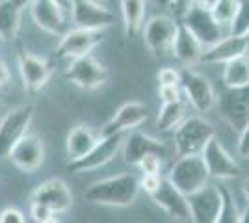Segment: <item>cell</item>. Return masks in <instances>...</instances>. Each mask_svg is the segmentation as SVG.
<instances>
[{"label": "cell", "instance_id": "obj_27", "mask_svg": "<svg viewBox=\"0 0 249 223\" xmlns=\"http://www.w3.org/2000/svg\"><path fill=\"white\" fill-rule=\"evenodd\" d=\"M223 84L225 87H244L249 86V54L234 58L223 65Z\"/></svg>", "mask_w": 249, "mask_h": 223}, {"label": "cell", "instance_id": "obj_12", "mask_svg": "<svg viewBox=\"0 0 249 223\" xmlns=\"http://www.w3.org/2000/svg\"><path fill=\"white\" fill-rule=\"evenodd\" d=\"M201 156L205 160L208 175L212 179L231 181V179H238L240 175H242L240 164L231 156V153L223 147V143L218 138H212L208 141L205 151L201 153Z\"/></svg>", "mask_w": 249, "mask_h": 223}, {"label": "cell", "instance_id": "obj_26", "mask_svg": "<svg viewBox=\"0 0 249 223\" xmlns=\"http://www.w3.org/2000/svg\"><path fill=\"white\" fill-rule=\"evenodd\" d=\"M22 10L11 0H0V39L13 41L21 28Z\"/></svg>", "mask_w": 249, "mask_h": 223}, {"label": "cell", "instance_id": "obj_29", "mask_svg": "<svg viewBox=\"0 0 249 223\" xmlns=\"http://www.w3.org/2000/svg\"><path fill=\"white\" fill-rule=\"evenodd\" d=\"M219 190H221V210H219L218 222L216 223H240L242 210L238 208L232 193L225 186H219Z\"/></svg>", "mask_w": 249, "mask_h": 223}, {"label": "cell", "instance_id": "obj_11", "mask_svg": "<svg viewBox=\"0 0 249 223\" xmlns=\"http://www.w3.org/2000/svg\"><path fill=\"white\" fill-rule=\"evenodd\" d=\"M123 134L101 138L99 143L86 156H82L80 160H74V162H69L67 170L71 173H86V171H95L103 168L108 162H112L117 156V153L123 149Z\"/></svg>", "mask_w": 249, "mask_h": 223}, {"label": "cell", "instance_id": "obj_41", "mask_svg": "<svg viewBox=\"0 0 249 223\" xmlns=\"http://www.w3.org/2000/svg\"><path fill=\"white\" fill-rule=\"evenodd\" d=\"M218 2H219V0H196V4H197L199 8H203V10H207V11L214 10Z\"/></svg>", "mask_w": 249, "mask_h": 223}, {"label": "cell", "instance_id": "obj_20", "mask_svg": "<svg viewBox=\"0 0 249 223\" xmlns=\"http://www.w3.org/2000/svg\"><path fill=\"white\" fill-rule=\"evenodd\" d=\"M17 64L22 84L28 91H39L51 80L52 67L45 58H39L32 52H21L17 56Z\"/></svg>", "mask_w": 249, "mask_h": 223}, {"label": "cell", "instance_id": "obj_45", "mask_svg": "<svg viewBox=\"0 0 249 223\" xmlns=\"http://www.w3.org/2000/svg\"><path fill=\"white\" fill-rule=\"evenodd\" d=\"M240 223H249V205L242 210V216H240Z\"/></svg>", "mask_w": 249, "mask_h": 223}, {"label": "cell", "instance_id": "obj_16", "mask_svg": "<svg viewBox=\"0 0 249 223\" xmlns=\"http://www.w3.org/2000/svg\"><path fill=\"white\" fill-rule=\"evenodd\" d=\"M192 223H216L221 210V190L219 186L207 184L205 188L188 195Z\"/></svg>", "mask_w": 249, "mask_h": 223}, {"label": "cell", "instance_id": "obj_21", "mask_svg": "<svg viewBox=\"0 0 249 223\" xmlns=\"http://www.w3.org/2000/svg\"><path fill=\"white\" fill-rule=\"evenodd\" d=\"M167 147L164 141L153 138L149 134L132 130L128 132L123 139V154L124 162L130 166H138V162L147 156V154H158V156H166Z\"/></svg>", "mask_w": 249, "mask_h": 223}, {"label": "cell", "instance_id": "obj_2", "mask_svg": "<svg viewBox=\"0 0 249 223\" xmlns=\"http://www.w3.org/2000/svg\"><path fill=\"white\" fill-rule=\"evenodd\" d=\"M212 138H216V128L208 119L203 116L186 117L173 134L177 156L201 154Z\"/></svg>", "mask_w": 249, "mask_h": 223}, {"label": "cell", "instance_id": "obj_28", "mask_svg": "<svg viewBox=\"0 0 249 223\" xmlns=\"http://www.w3.org/2000/svg\"><path fill=\"white\" fill-rule=\"evenodd\" d=\"M186 119V106L180 101L177 103H169V104H162L158 116H156V128L162 132H175L177 127Z\"/></svg>", "mask_w": 249, "mask_h": 223}, {"label": "cell", "instance_id": "obj_42", "mask_svg": "<svg viewBox=\"0 0 249 223\" xmlns=\"http://www.w3.org/2000/svg\"><path fill=\"white\" fill-rule=\"evenodd\" d=\"M11 2H13V4L17 6V8H21V10H24V8H30L32 2H34V0H11Z\"/></svg>", "mask_w": 249, "mask_h": 223}, {"label": "cell", "instance_id": "obj_1", "mask_svg": "<svg viewBox=\"0 0 249 223\" xmlns=\"http://www.w3.org/2000/svg\"><path fill=\"white\" fill-rule=\"evenodd\" d=\"M142 190L140 177L136 173H119L114 177H106L95 181L88 186L84 193L86 201L104 206H130L138 199Z\"/></svg>", "mask_w": 249, "mask_h": 223}, {"label": "cell", "instance_id": "obj_37", "mask_svg": "<svg viewBox=\"0 0 249 223\" xmlns=\"http://www.w3.org/2000/svg\"><path fill=\"white\" fill-rule=\"evenodd\" d=\"M238 143H236V151L238 156L242 158H249V123L238 132Z\"/></svg>", "mask_w": 249, "mask_h": 223}, {"label": "cell", "instance_id": "obj_30", "mask_svg": "<svg viewBox=\"0 0 249 223\" xmlns=\"http://www.w3.org/2000/svg\"><path fill=\"white\" fill-rule=\"evenodd\" d=\"M240 0H219L216 4V8L210 11L214 21L221 24V26H231V22L234 21L236 17V11H238Z\"/></svg>", "mask_w": 249, "mask_h": 223}, {"label": "cell", "instance_id": "obj_25", "mask_svg": "<svg viewBox=\"0 0 249 223\" xmlns=\"http://www.w3.org/2000/svg\"><path fill=\"white\" fill-rule=\"evenodd\" d=\"M119 6H121V15H123L124 34L132 37L138 32H142L145 24V0H119Z\"/></svg>", "mask_w": 249, "mask_h": 223}, {"label": "cell", "instance_id": "obj_7", "mask_svg": "<svg viewBox=\"0 0 249 223\" xmlns=\"http://www.w3.org/2000/svg\"><path fill=\"white\" fill-rule=\"evenodd\" d=\"M216 106L221 119L240 132L249 123V86L225 87L218 95Z\"/></svg>", "mask_w": 249, "mask_h": 223}, {"label": "cell", "instance_id": "obj_9", "mask_svg": "<svg viewBox=\"0 0 249 223\" xmlns=\"http://www.w3.org/2000/svg\"><path fill=\"white\" fill-rule=\"evenodd\" d=\"M104 41V30H88V28H73L62 35L56 47V56L76 60L91 54L95 47Z\"/></svg>", "mask_w": 249, "mask_h": 223}, {"label": "cell", "instance_id": "obj_36", "mask_svg": "<svg viewBox=\"0 0 249 223\" xmlns=\"http://www.w3.org/2000/svg\"><path fill=\"white\" fill-rule=\"evenodd\" d=\"M162 175H143V177H140V186H142V190H145L149 195H153L158 188H160V184H162Z\"/></svg>", "mask_w": 249, "mask_h": 223}, {"label": "cell", "instance_id": "obj_35", "mask_svg": "<svg viewBox=\"0 0 249 223\" xmlns=\"http://www.w3.org/2000/svg\"><path fill=\"white\" fill-rule=\"evenodd\" d=\"M0 223H26L24 214L15 206H6L0 212Z\"/></svg>", "mask_w": 249, "mask_h": 223}, {"label": "cell", "instance_id": "obj_47", "mask_svg": "<svg viewBox=\"0 0 249 223\" xmlns=\"http://www.w3.org/2000/svg\"><path fill=\"white\" fill-rule=\"evenodd\" d=\"M43 223H60V220H58V218H54V216H52V218H49V220H47V222H43Z\"/></svg>", "mask_w": 249, "mask_h": 223}, {"label": "cell", "instance_id": "obj_31", "mask_svg": "<svg viewBox=\"0 0 249 223\" xmlns=\"http://www.w3.org/2000/svg\"><path fill=\"white\" fill-rule=\"evenodd\" d=\"M231 35H249V0H240L234 21L229 26Z\"/></svg>", "mask_w": 249, "mask_h": 223}, {"label": "cell", "instance_id": "obj_19", "mask_svg": "<svg viewBox=\"0 0 249 223\" xmlns=\"http://www.w3.org/2000/svg\"><path fill=\"white\" fill-rule=\"evenodd\" d=\"M151 199L156 203V206H160L167 216L175 218L180 223H192L190 218V205L188 197L180 190H177L171 182L167 181V177L162 179L160 188L151 195Z\"/></svg>", "mask_w": 249, "mask_h": 223}, {"label": "cell", "instance_id": "obj_3", "mask_svg": "<svg viewBox=\"0 0 249 223\" xmlns=\"http://www.w3.org/2000/svg\"><path fill=\"white\" fill-rule=\"evenodd\" d=\"M208 170L201 154H190V156H178L171 170L167 173V181L180 190L184 195H192L205 188L208 184Z\"/></svg>", "mask_w": 249, "mask_h": 223}, {"label": "cell", "instance_id": "obj_43", "mask_svg": "<svg viewBox=\"0 0 249 223\" xmlns=\"http://www.w3.org/2000/svg\"><path fill=\"white\" fill-rule=\"evenodd\" d=\"M62 10L65 11H71V4H73V0H54Z\"/></svg>", "mask_w": 249, "mask_h": 223}, {"label": "cell", "instance_id": "obj_33", "mask_svg": "<svg viewBox=\"0 0 249 223\" xmlns=\"http://www.w3.org/2000/svg\"><path fill=\"white\" fill-rule=\"evenodd\" d=\"M156 78L160 86H180V71L175 67H162Z\"/></svg>", "mask_w": 249, "mask_h": 223}, {"label": "cell", "instance_id": "obj_40", "mask_svg": "<svg viewBox=\"0 0 249 223\" xmlns=\"http://www.w3.org/2000/svg\"><path fill=\"white\" fill-rule=\"evenodd\" d=\"M10 80H11V73H10V69H8V65L0 62V87L8 86Z\"/></svg>", "mask_w": 249, "mask_h": 223}, {"label": "cell", "instance_id": "obj_46", "mask_svg": "<svg viewBox=\"0 0 249 223\" xmlns=\"http://www.w3.org/2000/svg\"><path fill=\"white\" fill-rule=\"evenodd\" d=\"M155 4H158V6H162V8H169L171 6V0H153Z\"/></svg>", "mask_w": 249, "mask_h": 223}, {"label": "cell", "instance_id": "obj_44", "mask_svg": "<svg viewBox=\"0 0 249 223\" xmlns=\"http://www.w3.org/2000/svg\"><path fill=\"white\" fill-rule=\"evenodd\" d=\"M242 190H244V197H246V201H248V205H249V177L244 181V184H242Z\"/></svg>", "mask_w": 249, "mask_h": 223}, {"label": "cell", "instance_id": "obj_18", "mask_svg": "<svg viewBox=\"0 0 249 223\" xmlns=\"http://www.w3.org/2000/svg\"><path fill=\"white\" fill-rule=\"evenodd\" d=\"M244 54H249V35H231L227 34L223 39L214 43L212 47H207L201 56V64L207 65H225L232 62L234 58H240Z\"/></svg>", "mask_w": 249, "mask_h": 223}, {"label": "cell", "instance_id": "obj_24", "mask_svg": "<svg viewBox=\"0 0 249 223\" xmlns=\"http://www.w3.org/2000/svg\"><path fill=\"white\" fill-rule=\"evenodd\" d=\"M99 139H101L99 130H95L89 125H76L67 134V139H65V154H67L69 162L86 156L99 143Z\"/></svg>", "mask_w": 249, "mask_h": 223}, {"label": "cell", "instance_id": "obj_22", "mask_svg": "<svg viewBox=\"0 0 249 223\" xmlns=\"http://www.w3.org/2000/svg\"><path fill=\"white\" fill-rule=\"evenodd\" d=\"M30 15L36 26L43 32L52 35L65 34V10H62L54 0H34Z\"/></svg>", "mask_w": 249, "mask_h": 223}, {"label": "cell", "instance_id": "obj_17", "mask_svg": "<svg viewBox=\"0 0 249 223\" xmlns=\"http://www.w3.org/2000/svg\"><path fill=\"white\" fill-rule=\"evenodd\" d=\"M11 164L22 173H36L45 162V143L37 134H26L10 153Z\"/></svg>", "mask_w": 249, "mask_h": 223}, {"label": "cell", "instance_id": "obj_15", "mask_svg": "<svg viewBox=\"0 0 249 223\" xmlns=\"http://www.w3.org/2000/svg\"><path fill=\"white\" fill-rule=\"evenodd\" d=\"M145 121L147 106L143 103L130 101V103H124L123 106L114 114V117L104 123L103 128L99 130V136L101 138H108V136H115V134H126V132L136 130Z\"/></svg>", "mask_w": 249, "mask_h": 223}, {"label": "cell", "instance_id": "obj_5", "mask_svg": "<svg viewBox=\"0 0 249 223\" xmlns=\"http://www.w3.org/2000/svg\"><path fill=\"white\" fill-rule=\"evenodd\" d=\"M180 87H182V93L186 95L190 106L199 114H208L216 106L218 93H216L212 82L203 73L194 71V69H182L180 71Z\"/></svg>", "mask_w": 249, "mask_h": 223}, {"label": "cell", "instance_id": "obj_8", "mask_svg": "<svg viewBox=\"0 0 249 223\" xmlns=\"http://www.w3.org/2000/svg\"><path fill=\"white\" fill-rule=\"evenodd\" d=\"M63 76H65V80H69L71 84L78 86L80 89L93 91V89L106 84L108 69L97 58H93L91 54H88V56H82V58L71 60V64L65 69Z\"/></svg>", "mask_w": 249, "mask_h": 223}, {"label": "cell", "instance_id": "obj_6", "mask_svg": "<svg viewBox=\"0 0 249 223\" xmlns=\"http://www.w3.org/2000/svg\"><path fill=\"white\" fill-rule=\"evenodd\" d=\"M180 28V22L169 17V15H155L143 24L142 35L145 47L155 54V56H164L171 52L175 45L177 34Z\"/></svg>", "mask_w": 249, "mask_h": 223}, {"label": "cell", "instance_id": "obj_34", "mask_svg": "<svg viewBox=\"0 0 249 223\" xmlns=\"http://www.w3.org/2000/svg\"><path fill=\"white\" fill-rule=\"evenodd\" d=\"M158 97L162 101V104H169V103H177L180 101V87L178 86H160L158 89Z\"/></svg>", "mask_w": 249, "mask_h": 223}, {"label": "cell", "instance_id": "obj_32", "mask_svg": "<svg viewBox=\"0 0 249 223\" xmlns=\"http://www.w3.org/2000/svg\"><path fill=\"white\" fill-rule=\"evenodd\" d=\"M136 168L142 171L143 175H160L162 156H158V154H147V156H143V158L138 162Z\"/></svg>", "mask_w": 249, "mask_h": 223}, {"label": "cell", "instance_id": "obj_13", "mask_svg": "<svg viewBox=\"0 0 249 223\" xmlns=\"http://www.w3.org/2000/svg\"><path fill=\"white\" fill-rule=\"evenodd\" d=\"M71 17L76 28L88 30H106L115 21L114 11L106 4H99L95 0H73Z\"/></svg>", "mask_w": 249, "mask_h": 223}, {"label": "cell", "instance_id": "obj_10", "mask_svg": "<svg viewBox=\"0 0 249 223\" xmlns=\"http://www.w3.org/2000/svg\"><path fill=\"white\" fill-rule=\"evenodd\" d=\"M30 201L43 205L52 214H63L71 210V206H73V193L63 179L52 177V179L43 181L32 191Z\"/></svg>", "mask_w": 249, "mask_h": 223}, {"label": "cell", "instance_id": "obj_14", "mask_svg": "<svg viewBox=\"0 0 249 223\" xmlns=\"http://www.w3.org/2000/svg\"><path fill=\"white\" fill-rule=\"evenodd\" d=\"M182 24L197 37L199 43L205 49L212 47L214 43H218L219 39H223L227 35V34L223 32V26L214 21L212 13L203 10V8H199L197 4L182 17Z\"/></svg>", "mask_w": 249, "mask_h": 223}, {"label": "cell", "instance_id": "obj_38", "mask_svg": "<svg viewBox=\"0 0 249 223\" xmlns=\"http://www.w3.org/2000/svg\"><path fill=\"white\" fill-rule=\"evenodd\" d=\"M52 216H54V214H52L49 208H45L43 205H37V203H32V205H30V218L36 223L47 222V220H49V218H52Z\"/></svg>", "mask_w": 249, "mask_h": 223}, {"label": "cell", "instance_id": "obj_4", "mask_svg": "<svg viewBox=\"0 0 249 223\" xmlns=\"http://www.w3.org/2000/svg\"><path fill=\"white\" fill-rule=\"evenodd\" d=\"M34 104H21L10 110L0 121V160L10 158L13 147L21 141L34 121Z\"/></svg>", "mask_w": 249, "mask_h": 223}, {"label": "cell", "instance_id": "obj_39", "mask_svg": "<svg viewBox=\"0 0 249 223\" xmlns=\"http://www.w3.org/2000/svg\"><path fill=\"white\" fill-rule=\"evenodd\" d=\"M194 6H196V0H171V6L169 8L175 11L177 15L184 17Z\"/></svg>", "mask_w": 249, "mask_h": 223}, {"label": "cell", "instance_id": "obj_48", "mask_svg": "<svg viewBox=\"0 0 249 223\" xmlns=\"http://www.w3.org/2000/svg\"><path fill=\"white\" fill-rule=\"evenodd\" d=\"M95 2H99V4H106V0H95Z\"/></svg>", "mask_w": 249, "mask_h": 223}, {"label": "cell", "instance_id": "obj_23", "mask_svg": "<svg viewBox=\"0 0 249 223\" xmlns=\"http://www.w3.org/2000/svg\"><path fill=\"white\" fill-rule=\"evenodd\" d=\"M171 52H173L178 64L184 65V69H192L196 64H201V56L205 52V47L180 22V28H178V34H177L175 45H173Z\"/></svg>", "mask_w": 249, "mask_h": 223}]
</instances>
